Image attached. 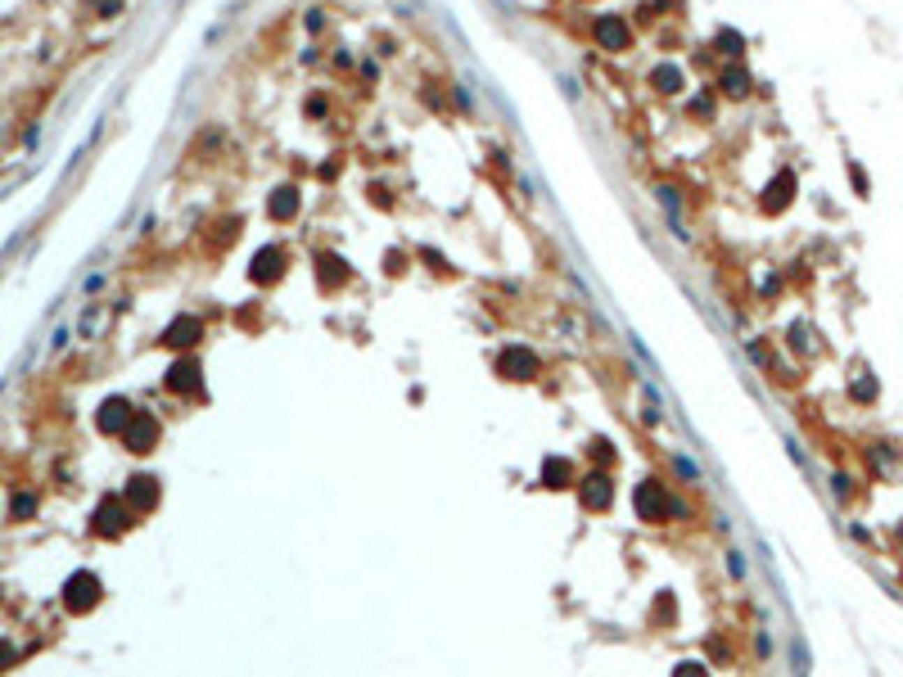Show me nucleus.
Instances as JSON below:
<instances>
[{"label": "nucleus", "mask_w": 903, "mask_h": 677, "mask_svg": "<svg viewBox=\"0 0 903 677\" xmlns=\"http://www.w3.org/2000/svg\"><path fill=\"white\" fill-rule=\"evenodd\" d=\"M294 208H299V195H294V190H276V199H271V217H290Z\"/></svg>", "instance_id": "obj_13"}, {"label": "nucleus", "mask_w": 903, "mask_h": 677, "mask_svg": "<svg viewBox=\"0 0 903 677\" xmlns=\"http://www.w3.org/2000/svg\"><path fill=\"white\" fill-rule=\"evenodd\" d=\"M678 82H682L678 68H669V63H664V68H655V86H659V91H678Z\"/></svg>", "instance_id": "obj_16"}, {"label": "nucleus", "mask_w": 903, "mask_h": 677, "mask_svg": "<svg viewBox=\"0 0 903 677\" xmlns=\"http://www.w3.org/2000/svg\"><path fill=\"white\" fill-rule=\"evenodd\" d=\"M502 370H520V379H528L537 370V361H533V352L515 348V352H506V357H502Z\"/></svg>", "instance_id": "obj_9"}, {"label": "nucleus", "mask_w": 903, "mask_h": 677, "mask_svg": "<svg viewBox=\"0 0 903 677\" xmlns=\"http://www.w3.org/2000/svg\"><path fill=\"white\" fill-rule=\"evenodd\" d=\"M583 501H588V506H597V510H601V506H610V483H605V479H588V488H583Z\"/></svg>", "instance_id": "obj_11"}, {"label": "nucleus", "mask_w": 903, "mask_h": 677, "mask_svg": "<svg viewBox=\"0 0 903 677\" xmlns=\"http://www.w3.org/2000/svg\"><path fill=\"white\" fill-rule=\"evenodd\" d=\"M127 497L136 501V506H154V501H158V488H154V479H131Z\"/></svg>", "instance_id": "obj_10"}, {"label": "nucleus", "mask_w": 903, "mask_h": 677, "mask_svg": "<svg viewBox=\"0 0 903 677\" xmlns=\"http://www.w3.org/2000/svg\"><path fill=\"white\" fill-rule=\"evenodd\" d=\"M195 339H199V321H190V317H177L167 326V335H163V343H172V348H186Z\"/></svg>", "instance_id": "obj_7"}, {"label": "nucleus", "mask_w": 903, "mask_h": 677, "mask_svg": "<svg viewBox=\"0 0 903 677\" xmlns=\"http://www.w3.org/2000/svg\"><path fill=\"white\" fill-rule=\"evenodd\" d=\"M723 91L741 95V91H745V73H727V77H723Z\"/></svg>", "instance_id": "obj_18"}, {"label": "nucleus", "mask_w": 903, "mask_h": 677, "mask_svg": "<svg viewBox=\"0 0 903 677\" xmlns=\"http://www.w3.org/2000/svg\"><path fill=\"white\" fill-rule=\"evenodd\" d=\"M127 420H131V406L122 402V397H109V402L100 406V429H104V434H122Z\"/></svg>", "instance_id": "obj_3"}, {"label": "nucleus", "mask_w": 903, "mask_h": 677, "mask_svg": "<svg viewBox=\"0 0 903 677\" xmlns=\"http://www.w3.org/2000/svg\"><path fill=\"white\" fill-rule=\"evenodd\" d=\"M32 510H36V497H32V492H18L14 506H9V515H14V519H27Z\"/></svg>", "instance_id": "obj_14"}, {"label": "nucleus", "mask_w": 903, "mask_h": 677, "mask_svg": "<svg viewBox=\"0 0 903 677\" xmlns=\"http://www.w3.org/2000/svg\"><path fill=\"white\" fill-rule=\"evenodd\" d=\"M786 190H791V172H782V176H777V185H773V208H782L786 199H791Z\"/></svg>", "instance_id": "obj_17"}, {"label": "nucleus", "mask_w": 903, "mask_h": 677, "mask_svg": "<svg viewBox=\"0 0 903 677\" xmlns=\"http://www.w3.org/2000/svg\"><path fill=\"white\" fill-rule=\"evenodd\" d=\"M673 677H705V673H700V664H678Z\"/></svg>", "instance_id": "obj_19"}, {"label": "nucleus", "mask_w": 903, "mask_h": 677, "mask_svg": "<svg viewBox=\"0 0 903 677\" xmlns=\"http://www.w3.org/2000/svg\"><path fill=\"white\" fill-rule=\"evenodd\" d=\"M64 600H68V609H91L95 600H100V578L95 574H73L68 587H64Z\"/></svg>", "instance_id": "obj_1"}, {"label": "nucleus", "mask_w": 903, "mask_h": 677, "mask_svg": "<svg viewBox=\"0 0 903 677\" xmlns=\"http://www.w3.org/2000/svg\"><path fill=\"white\" fill-rule=\"evenodd\" d=\"M276 271H281V253H276V249H267V253H258V257H253V275H258V280H262V275L271 280Z\"/></svg>", "instance_id": "obj_12"}, {"label": "nucleus", "mask_w": 903, "mask_h": 677, "mask_svg": "<svg viewBox=\"0 0 903 677\" xmlns=\"http://www.w3.org/2000/svg\"><path fill=\"white\" fill-rule=\"evenodd\" d=\"M597 41L605 45V50H623V45H628V27H623V18H597Z\"/></svg>", "instance_id": "obj_5"}, {"label": "nucleus", "mask_w": 903, "mask_h": 677, "mask_svg": "<svg viewBox=\"0 0 903 677\" xmlns=\"http://www.w3.org/2000/svg\"><path fill=\"white\" fill-rule=\"evenodd\" d=\"M122 438H127L131 452H149V443L158 438V425H154V416H131L127 429H122Z\"/></svg>", "instance_id": "obj_2"}, {"label": "nucleus", "mask_w": 903, "mask_h": 677, "mask_svg": "<svg viewBox=\"0 0 903 677\" xmlns=\"http://www.w3.org/2000/svg\"><path fill=\"white\" fill-rule=\"evenodd\" d=\"M565 479H569V465H565V461H546V483H551V488H560Z\"/></svg>", "instance_id": "obj_15"}, {"label": "nucleus", "mask_w": 903, "mask_h": 677, "mask_svg": "<svg viewBox=\"0 0 903 677\" xmlns=\"http://www.w3.org/2000/svg\"><path fill=\"white\" fill-rule=\"evenodd\" d=\"M127 528V510L118 506V501H104L100 510H95V533H104V538H113V533Z\"/></svg>", "instance_id": "obj_4"}, {"label": "nucleus", "mask_w": 903, "mask_h": 677, "mask_svg": "<svg viewBox=\"0 0 903 677\" xmlns=\"http://www.w3.org/2000/svg\"><path fill=\"white\" fill-rule=\"evenodd\" d=\"M659 510H664V492H659L655 483L637 488V515L641 519H659Z\"/></svg>", "instance_id": "obj_8"}, {"label": "nucleus", "mask_w": 903, "mask_h": 677, "mask_svg": "<svg viewBox=\"0 0 903 677\" xmlns=\"http://www.w3.org/2000/svg\"><path fill=\"white\" fill-rule=\"evenodd\" d=\"M167 388L172 393H186V388H199V361H177V366L167 370Z\"/></svg>", "instance_id": "obj_6"}]
</instances>
